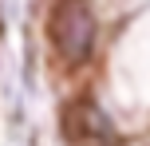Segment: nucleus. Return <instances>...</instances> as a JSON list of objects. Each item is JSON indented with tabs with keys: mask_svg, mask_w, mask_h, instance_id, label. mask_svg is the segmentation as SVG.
Listing matches in <instances>:
<instances>
[{
	"mask_svg": "<svg viewBox=\"0 0 150 146\" xmlns=\"http://www.w3.org/2000/svg\"><path fill=\"white\" fill-rule=\"evenodd\" d=\"M47 36H52V47L59 51V59L87 63L95 51V36H99L91 4L87 0H55L52 16H47Z\"/></svg>",
	"mask_w": 150,
	"mask_h": 146,
	"instance_id": "nucleus-1",
	"label": "nucleus"
},
{
	"mask_svg": "<svg viewBox=\"0 0 150 146\" xmlns=\"http://www.w3.org/2000/svg\"><path fill=\"white\" fill-rule=\"evenodd\" d=\"M63 138L67 142H111V123H107V115L95 107L91 99H75L63 107V123H59Z\"/></svg>",
	"mask_w": 150,
	"mask_h": 146,
	"instance_id": "nucleus-2",
	"label": "nucleus"
}]
</instances>
